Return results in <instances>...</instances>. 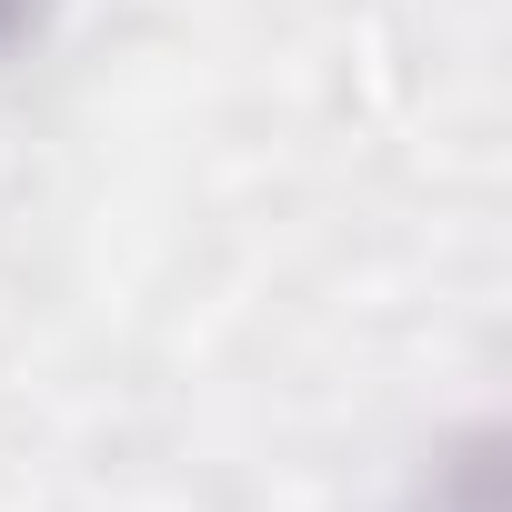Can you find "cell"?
<instances>
[{"mask_svg": "<svg viewBox=\"0 0 512 512\" xmlns=\"http://www.w3.org/2000/svg\"><path fill=\"white\" fill-rule=\"evenodd\" d=\"M41 11H51V0H0V51H21L41 31Z\"/></svg>", "mask_w": 512, "mask_h": 512, "instance_id": "1", "label": "cell"}]
</instances>
